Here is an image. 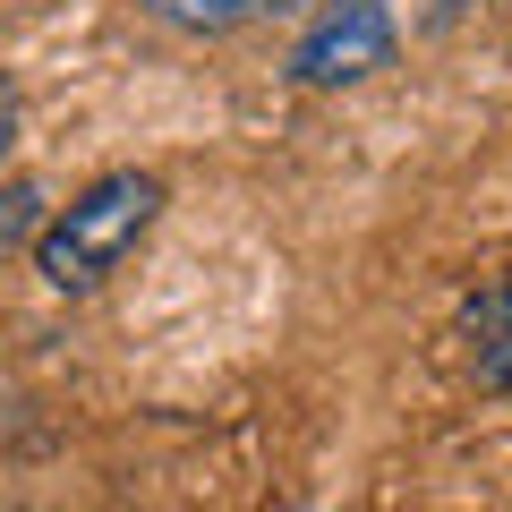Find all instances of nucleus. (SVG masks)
<instances>
[{
    "label": "nucleus",
    "instance_id": "nucleus-1",
    "mask_svg": "<svg viewBox=\"0 0 512 512\" xmlns=\"http://www.w3.org/2000/svg\"><path fill=\"white\" fill-rule=\"evenodd\" d=\"M154 214H163V180L154 171H103L94 188H77L35 231V274L52 291H69V299L103 291L128 256H137V239L154 231Z\"/></svg>",
    "mask_w": 512,
    "mask_h": 512
},
{
    "label": "nucleus",
    "instance_id": "nucleus-2",
    "mask_svg": "<svg viewBox=\"0 0 512 512\" xmlns=\"http://www.w3.org/2000/svg\"><path fill=\"white\" fill-rule=\"evenodd\" d=\"M393 0H325V18L299 35L291 77L299 86H359V77L393 69Z\"/></svg>",
    "mask_w": 512,
    "mask_h": 512
},
{
    "label": "nucleus",
    "instance_id": "nucleus-3",
    "mask_svg": "<svg viewBox=\"0 0 512 512\" xmlns=\"http://www.w3.org/2000/svg\"><path fill=\"white\" fill-rule=\"evenodd\" d=\"M461 342H470V367L487 393H512V274L487 282V291L461 308Z\"/></svg>",
    "mask_w": 512,
    "mask_h": 512
},
{
    "label": "nucleus",
    "instance_id": "nucleus-4",
    "mask_svg": "<svg viewBox=\"0 0 512 512\" xmlns=\"http://www.w3.org/2000/svg\"><path fill=\"white\" fill-rule=\"evenodd\" d=\"M154 18H171V26H188V35H231V26H248L265 0H146Z\"/></svg>",
    "mask_w": 512,
    "mask_h": 512
},
{
    "label": "nucleus",
    "instance_id": "nucleus-5",
    "mask_svg": "<svg viewBox=\"0 0 512 512\" xmlns=\"http://www.w3.org/2000/svg\"><path fill=\"white\" fill-rule=\"evenodd\" d=\"M35 188H0V248H9V239H26V231H43V222H35Z\"/></svg>",
    "mask_w": 512,
    "mask_h": 512
},
{
    "label": "nucleus",
    "instance_id": "nucleus-6",
    "mask_svg": "<svg viewBox=\"0 0 512 512\" xmlns=\"http://www.w3.org/2000/svg\"><path fill=\"white\" fill-rule=\"evenodd\" d=\"M9 146H18V86H9V69H0V163H9Z\"/></svg>",
    "mask_w": 512,
    "mask_h": 512
}]
</instances>
